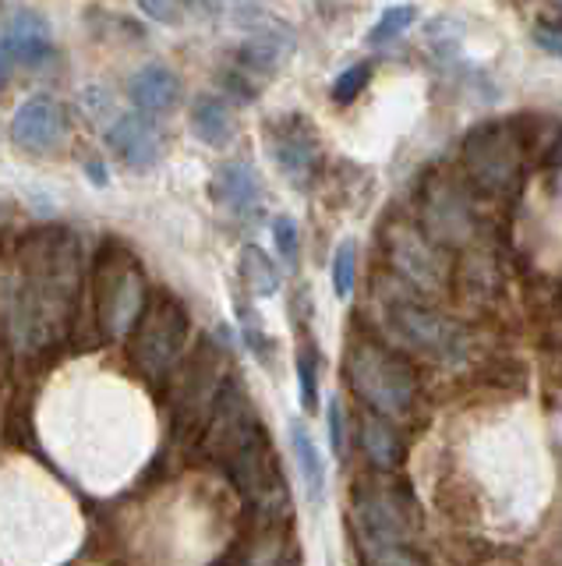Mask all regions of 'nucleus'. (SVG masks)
I'll return each instance as SVG.
<instances>
[{"mask_svg":"<svg viewBox=\"0 0 562 566\" xmlns=\"http://www.w3.org/2000/svg\"><path fill=\"white\" fill-rule=\"evenodd\" d=\"M241 280L255 297H273L279 291V283H284L279 265L273 262V255L266 252V248H258V244L241 248Z\"/></svg>","mask_w":562,"mask_h":566,"instance_id":"20","label":"nucleus"},{"mask_svg":"<svg viewBox=\"0 0 562 566\" xmlns=\"http://www.w3.org/2000/svg\"><path fill=\"white\" fill-rule=\"evenodd\" d=\"M555 4H559V8H562V0H555Z\"/></svg>","mask_w":562,"mask_h":566,"instance_id":"34","label":"nucleus"},{"mask_svg":"<svg viewBox=\"0 0 562 566\" xmlns=\"http://www.w3.org/2000/svg\"><path fill=\"white\" fill-rule=\"evenodd\" d=\"M294 29L284 22H262L255 25L237 46V71L255 78H273L284 71V64L294 57Z\"/></svg>","mask_w":562,"mask_h":566,"instance_id":"11","label":"nucleus"},{"mask_svg":"<svg viewBox=\"0 0 562 566\" xmlns=\"http://www.w3.org/2000/svg\"><path fill=\"white\" fill-rule=\"evenodd\" d=\"M523 167V138L513 124L485 120L464 138V170L485 195H506Z\"/></svg>","mask_w":562,"mask_h":566,"instance_id":"5","label":"nucleus"},{"mask_svg":"<svg viewBox=\"0 0 562 566\" xmlns=\"http://www.w3.org/2000/svg\"><path fill=\"white\" fill-rule=\"evenodd\" d=\"M414 22H417V8L414 4H393V8H385L382 18L372 25V32H368V43H372V46L390 43V40H396V35L407 32Z\"/></svg>","mask_w":562,"mask_h":566,"instance_id":"22","label":"nucleus"},{"mask_svg":"<svg viewBox=\"0 0 562 566\" xmlns=\"http://www.w3.org/2000/svg\"><path fill=\"white\" fill-rule=\"evenodd\" d=\"M4 46L11 53V61H19L25 67H40L50 61V53H54V35H50L43 14L14 11L4 29Z\"/></svg>","mask_w":562,"mask_h":566,"instance_id":"16","label":"nucleus"},{"mask_svg":"<svg viewBox=\"0 0 562 566\" xmlns=\"http://www.w3.org/2000/svg\"><path fill=\"white\" fill-rule=\"evenodd\" d=\"M82 280V244L72 230H32L19 244V270L8 280V323L25 347H40L67 326Z\"/></svg>","mask_w":562,"mask_h":566,"instance_id":"1","label":"nucleus"},{"mask_svg":"<svg viewBox=\"0 0 562 566\" xmlns=\"http://www.w3.org/2000/svg\"><path fill=\"white\" fill-rule=\"evenodd\" d=\"M266 153L294 188H308L322 170V138L305 114H279L266 124Z\"/></svg>","mask_w":562,"mask_h":566,"instance_id":"7","label":"nucleus"},{"mask_svg":"<svg viewBox=\"0 0 562 566\" xmlns=\"http://www.w3.org/2000/svg\"><path fill=\"white\" fill-rule=\"evenodd\" d=\"M67 132H72V117H67V106L54 96H32L11 117V142L32 156L61 149Z\"/></svg>","mask_w":562,"mask_h":566,"instance_id":"9","label":"nucleus"},{"mask_svg":"<svg viewBox=\"0 0 562 566\" xmlns=\"http://www.w3.org/2000/svg\"><path fill=\"white\" fill-rule=\"evenodd\" d=\"M209 199H213L223 212H234V217H252L262 202V181L258 170L244 159H231V164H220L213 181H209Z\"/></svg>","mask_w":562,"mask_h":566,"instance_id":"14","label":"nucleus"},{"mask_svg":"<svg viewBox=\"0 0 562 566\" xmlns=\"http://www.w3.org/2000/svg\"><path fill=\"white\" fill-rule=\"evenodd\" d=\"M273 244L284 262L297 259V244H301V234H297V223L290 217H273Z\"/></svg>","mask_w":562,"mask_h":566,"instance_id":"26","label":"nucleus"},{"mask_svg":"<svg viewBox=\"0 0 562 566\" xmlns=\"http://www.w3.org/2000/svg\"><path fill=\"white\" fill-rule=\"evenodd\" d=\"M372 82V64L361 61V64H350L347 71H340V78L332 82V103H354L361 93H364V85Z\"/></svg>","mask_w":562,"mask_h":566,"instance_id":"25","label":"nucleus"},{"mask_svg":"<svg viewBox=\"0 0 562 566\" xmlns=\"http://www.w3.org/2000/svg\"><path fill=\"white\" fill-rule=\"evenodd\" d=\"M146 301H149V287L142 265H138V259L128 248L110 244L99 255V276H96V305H99L103 333L114 336V340L128 336L135 318L146 308Z\"/></svg>","mask_w":562,"mask_h":566,"instance_id":"4","label":"nucleus"},{"mask_svg":"<svg viewBox=\"0 0 562 566\" xmlns=\"http://www.w3.org/2000/svg\"><path fill=\"white\" fill-rule=\"evenodd\" d=\"M287 432H290V450L297 460V474H301V489L308 495V503L319 506L326 495V460H322L319 442L311 439V432L297 418L290 421Z\"/></svg>","mask_w":562,"mask_h":566,"instance_id":"18","label":"nucleus"},{"mask_svg":"<svg viewBox=\"0 0 562 566\" xmlns=\"http://www.w3.org/2000/svg\"><path fill=\"white\" fill-rule=\"evenodd\" d=\"M385 323H390V329L403 344L414 347L417 354H425L432 361H460L467 350L460 326L449 323V318L438 315L435 308L421 305L414 297L385 301Z\"/></svg>","mask_w":562,"mask_h":566,"instance_id":"6","label":"nucleus"},{"mask_svg":"<svg viewBox=\"0 0 562 566\" xmlns=\"http://www.w3.org/2000/svg\"><path fill=\"white\" fill-rule=\"evenodd\" d=\"M107 146H110V153H114L128 170H152L156 164H160L163 138H160V132H156L152 117L125 114V117H117V120L110 124Z\"/></svg>","mask_w":562,"mask_h":566,"instance_id":"12","label":"nucleus"},{"mask_svg":"<svg viewBox=\"0 0 562 566\" xmlns=\"http://www.w3.org/2000/svg\"><path fill=\"white\" fill-rule=\"evenodd\" d=\"M138 8H142L146 18H152V22H160V25H181V18H184V0H135Z\"/></svg>","mask_w":562,"mask_h":566,"instance_id":"27","label":"nucleus"},{"mask_svg":"<svg viewBox=\"0 0 562 566\" xmlns=\"http://www.w3.org/2000/svg\"><path fill=\"white\" fill-rule=\"evenodd\" d=\"M85 170H89L93 185H107V167H99L96 159H93V164H85Z\"/></svg>","mask_w":562,"mask_h":566,"instance_id":"31","label":"nucleus"},{"mask_svg":"<svg viewBox=\"0 0 562 566\" xmlns=\"http://www.w3.org/2000/svg\"><path fill=\"white\" fill-rule=\"evenodd\" d=\"M425 227L432 241L460 244L470 234V206L446 181H428L425 188Z\"/></svg>","mask_w":562,"mask_h":566,"instance_id":"13","label":"nucleus"},{"mask_svg":"<svg viewBox=\"0 0 562 566\" xmlns=\"http://www.w3.org/2000/svg\"><path fill=\"white\" fill-rule=\"evenodd\" d=\"M332 294L340 301H347L354 294V283H358V244L354 241H340L337 255H332Z\"/></svg>","mask_w":562,"mask_h":566,"instance_id":"23","label":"nucleus"},{"mask_svg":"<svg viewBox=\"0 0 562 566\" xmlns=\"http://www.w3.org/2000/svg\"><path fill=\"white\" fill-rule=\"evenodd\" d=\"M188 333H191V315L181 305V297H173L170 291L152 294L128 333V350L135 368L146 379H167L184 358Z\"/></svg>","mask_w":562,"mask_h":566,"instance_id":"3","label":"nucleus"},{"mask_svg":"<svg viewBox=\"0 0 562 566\" xmlns=\"http://www.w3.org/2000/svg\"><path fill=\"white\" fill-rule=\"evenodd\" d=\"M385 252H390L393 270L411 283V287L438 294L446 287L449 265L438 252V244L411 223H393L390 234H385Z\"/></svg>","mask_w":562,"mask_h":566,"instance_id":"8","label":"nucleus"},{"mask_svg":"<svg viewBox=\"0 0 562 566\" xmlns=\"http://www.w3.org/2000/svg\"><path fill=\"white\" fill-rule=\"evenodd\" d=\"M4 212H8V206H4V202H0V217H4Z\"/></svg>","mask_w":562,"mask_h":566,"instance_id":"33","label":"nucleus"},{"mask_svg":"<svg viewBox=\"0 0 562 566\" xmlns=\"http://www.w3.org/2000/svg\"><path fill=\"white\" fill-rule=\"evenodd\" d=\"M128 96L142 117H167L178 111L184 88H181V78L173 75L167 64H146L142 71L131 75Z\"/></svg>","mask_w":562,"mask_h":566,"instance_id":"15","label":"nucleus"},{"mask_svg":"<svg viewBox=\"0 0 562 566\" xmlns=\"http://www.w3.org/2000/svg\"><path fill=\"white\" fill-rule=\"evenodd\" d=\"M11 71H14V61H11V53H8L4 40H0V93H4V88H8Z\"/></svg>","mask_w":562,"mask_h":566,"instance_id":"30","label":"nucleus"},{"mask_svg":"<svg viewBox=\"0 0 562 566\" xmlns=\"http://www.w3.org/2000/svg\"><path fill=\"white\" fill-rule=\"evenodd\" d=\"M361 450L364 457L372 460L379 471H393L403 460V442L400 432L393 429L390 418H382L375 411L361 415Z\"/></svg>","mask_w":562,"mask_h":566,"instance_id":"19","label":"nucleus"},{"mask_svg":"<svg viewBox=\"0 0 562 566\" xmlns=\"http://www.w3.org/2000/svg\"><path fill=\"white\" fill-rule=\"evenodd\" d=\"M347 382L361 397L368 411H375L382 418H407L414 411L417 400V376L407 365V358H400L396 350H390L379 340H354L347 347Z\"/></svg>","mask_w":562,"mask_h":566,"instance_id":"2","label":"nucleus"},{"mask_svg":"<svg viewBox=\"0 0 562 566\" xmlns=\"http://www.w3.org/2000/svg\"><path fill=\"white\" fill-rule=\"evenodd\" d=\"M354 531H358V545L411 542V517L393 492L364 489L354 495Z\"/></svg>","mask_w":562,"mask_h":566,"instance_id":"10","label":"nucleus"},{"mask_svg":"<svg viewBox=\"0 0 562 566\" xmlns=\"http://www.w3.org/2000/svg\"><path fill=\"white\" fill-rule=\"evenodd\" d=\"M326 424H329V447H332V453H343V407H340V400L332 397L329 400V418H326Z\"/></svg>","mask_w":562,"mask_h":566,"instance_id":"29","label":"nucleus"},{"mask_svg":"<svg viewBox=\"0 0 562 566\" xmlns=\"http://www.w3.org/2000/svg\"><path fill=\"white\" fill-rule=\"evenodd\" d=\"M534 43H538L544 53H552V57L562 61V25L538 22V25H534Z\"/></svg>","mask_w":562,"mask_h":566,"instance_id":"28","label":"nucleus"},{"mask_svg":"<svg viewBox=\"0 0 562 566\" xmlns=\"http://www.w3.org/2000/svg\"><path fill=\"white\" fill-rule=\"evenodd\" d=\"M549 159H552V164H559V167H562V135H559V142H555V146H552Z\"/></svg>","mask_w":562,"mask_h":566,"instance_id":"32","label":"nucleus"},{"mask_svg":"<svg viewBox=\"0 0 562 566\" xmlns=\"http://www.w3.org/2000/svg\"><path fill=\"white\" fill-rule=\"evenodd\" d=\"M191 135H195L202 146L209 149H223L231 146L237 135V114L234 106L223 96H199L191 103Z\"/></svg>","mask_w":562,"mask_h":566,"instance_id":"17","label":"nucleus"},{"mask_svg":"<svg viewBox=\"0 0 562 566\" xmlns=\"http://www.w3.org/2000/svg\"><path fill=\"white\" fill-rule=\"evenodd\" d=\"M364 566H428L414 553L411 542H396V545H361Z\"/></svg>","mask_w":562,"mask_h":566,"instance_id":"24","label":"nucleus"},{"mask_svg":"<svg viewBox=\"0 0 562 566\" xmlns=\"http://www.w3.org/2000/svg\"><path fill=\"white\" fill-rule=\"evenodd\" d=\"M297 400L308 415L319 411V354L311 344L297 350Z\"/></svg>","mask_w":562,"mask_h":566,"instance_id":"21","label":"nucleus"}]
</instances>
